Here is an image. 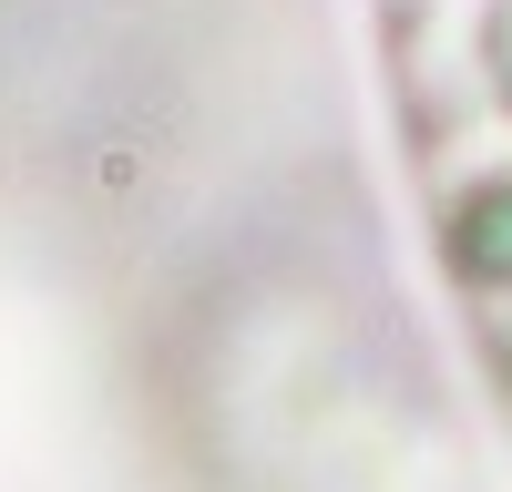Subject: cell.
<instances>
[{
  "label": "cell",
  "mask_w": 512,
  "mask_h": 492,
  "mask_svg": "<svg viewBox=\"0 0 512 492\" xmlns=\"http://www.w3.org/2000/svg\"><path fill=\"white\" fill-rule=\"evenodd\" d=\"M379 72L441 287L512 410V0H379Z\"/></svg>",
  "instance_id": "cell-1"
}]
</instances>
